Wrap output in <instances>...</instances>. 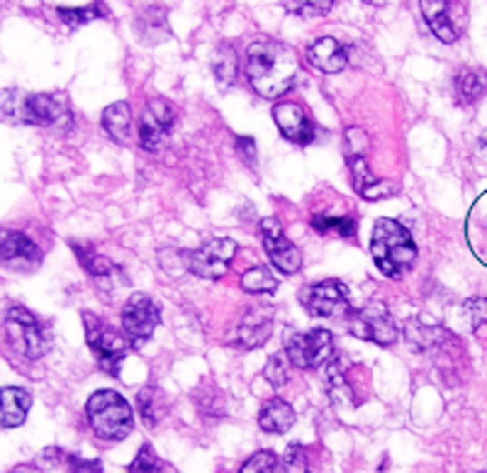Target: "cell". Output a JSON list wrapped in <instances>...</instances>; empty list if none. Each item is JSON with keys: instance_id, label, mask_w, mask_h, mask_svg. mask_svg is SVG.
Wrapping results in <instances>:
<instances>
[{"instance_id": "cell-28", "label": "cell", "mask_w": 487, "mask_h": 473, "mask_svg": "<svg viewBox=\"0 0 487 473\" xmlns=\"http://www.w3.org/2000/svg\"><path fill=\"white\" fill-rule=\"evenodd\" d=\"M74 249H76L81 264H84V267L88 268L93 276H95V281H98V278H103V276L113 274V264H110L105 257H98V254L88 252V249H78L76 245H74Z\"/></svg>"}, {"instance_id": "cell-24", "label": "cell", "mask_w": 487, "mask_h": 473, "mask_svg": "<svg viewBox=\"0 0 487 473\" xmlns=\"http://www.w3.org/2000/svg\"><path fill=\"white\" fill-rule=\"evenodd\" d=\"M242 288L246 293H253V296H261V293H273L278 288V281L273 278V274L263 267L249 268L246 274L242 276Z\"/></svg>"}, {"instance_id": "cell-26", "label": "cell", "mask_w": 487, "mask_h": 473, "mask_svg": "<svg viewBox=\"0 0 487 473\" xmlns=\"http://www.w3.org/2000/svg\"><path fill=\"white\" fill-rule=\"evenodd\" d=\"M313 227L322 235H327V232H339L342 236H353L356 235V222L351 220V217H327V215H314Z\"/></svg>"}, {"instance_id": "cell-9", "label": "cell", "mask_w": 487, "mask_h": 473, "mask_svg": "<svg viewBox=\"0 0 487 473\" xmlns=\"http://www.w3.org/2000/svg\"><path fill=\"white\" fill-rule=\"evenodd\" d=\"M236 242L229 236H217L191 254V271L200 278L214 281L229 271V264L234 259Z\"/></svg>"}, {"instance_id": "cell-5", "label": "cell", "mask_w": 487, "mask_h": 473, "mask_svg": "<svg viewBox=\"0 0 487 473\" xmlns=\"http://www.w3.org/2000/svg\"><path fill=\"white\" fill-rule=\"evenodd\" d=\"M334 351V337L327 329H313V332H295L285 337V354L293 367L317 368L324 361L332 359Z\"/></svg>"}, {"instance_id": "cell-13", "label": "cell", "mask_w": 487, "mask_h": 473, "mask_svg": "<svg viewBox=\"0 0 487 473\" xmlns=\"http://www.w3.org/2000/svg\"><path fill=\"white\" fill-rule=\"evenodd\" d=\"M69 117L66 103H61L59 96H49V93H32L25 96L23 103H17V120L30 125H56Z\"/></svg>"}, {"instance_id": "cell-11", "label": "cell", "mask_w": 487, "mask_h": 473, "mask_svg": "<svg viewBox=\"0 0 487 473\" xmlns=\"http://www.w3.org/2000/svg\"><path fill=\"white\" fill-rule=\"evenodd\" d=\"M174 107L166 100H149L139 120V145L146 152H156L161 142L166 139L168 130L174 127Z\"/></svg>"}, {"instance_id": "cell-18", "label": "cell", "mask_w": 487, "mask_h": 473, "mask_svg": "<svg viewBox=\"0 0 487 473\" xmlns=\"http://www.w3.org/2000/svg\"><path fill=\"white\" fill-rule=\"evenodd\" d=\"M419 5H422V13H424L426 23H429V27H432V32H434L436 37L442 39V42H446V45L456 42L458 30L456 25H453V20H451L449 13L451 3H446V0H424V3H419Z\"/></svg>"}, {"instance_id": "cell-34", "label": "cell", "mask_w": 487, "mask_h": 473, "mask_svg": "<svg viewBox=\"0 0 487 473\" xmlns=\"http://www.w3.org/2000/svg\"><path fill=\"white\" fill-rule=\"evenodd\" d=\"M103 10L98 8V5H88V8H59V17L64 20L66 25H84L88 23V20H93V17H98Z\"/></svg>"}, {"instance_id": "cell-27", "label": "cell", "mask_w": 487, "mask_h": 473, "mask_svg": "<svg viewBox=\"0 0 487 473\" xmlns=\"http://www.w3.org/2000/svg\"><path fill=\"white\" fill-rule=\"evenodd\" d=\"M263 376H266V381L271 383L273 388H281V386H285L290 378L288 354H273V357L268 359Z\"/></svg>"}, {"instance_id": "cell-4", "label": "cell", "mask_w": 487, "mask_h": 473, "mask_svg": "<svg viewBox=\"0 0 487 473\" xmlns=\"http://www.w3.org/2000/svg\"><path fill=\"white\" fill-rule=\"evenodd\" d=\"M349 329L351 335L363 342H375L381 347L397 342V325L383 303H371V306L353 310L349 315Z\"/></svg>"}, {"instance_id": "cell-23", "label": "cell", "mask_w": 487, "mask_h": 473, "mask_svg": "<svg viewBox=\"0 0 487 473\" xmlns=\"http://www.w3.org/2000/svg\"><path fill=\"white\" fill-rule=\"evenodd\" d=\"M164 412H166V400L161 396V390L144 388L139 393V415H142L144 425H149V428L159 425Z\"/></svg>"}, {"instance_id": "cell-14", "label": "cell", "mask_w": 487, "mask_h": 473, "mask_svg": "<svg viewBox=\"0 0 487 473\" xmlns=\"http://www.w3.org/2000/svg\"><path fill=\"white\" fill-rule=\"evenodd\" d=\"M273 117L283 137L295 142V145H310L314 139V125L297 103H275Z\"/></svg>"}, {"instance_id": "cell-2", "label": "cell", "mask_w": 487, "mask_h": 473, "mask_svg": "<svg viewBox=\"0 0 487 473\" xmlns=\"http://www.w3.org/2000/svg\"><path fill=\"white\" fill-rule=\"evenodd\" d=\"M371 254H373L375 267L381 268L383 274L390 278L403 276L404 271H410L417 261V245L407 229L395 220L375 222L373 239H371Z\"/></svg>"}, {"instance_id": "cell-7", "label": "cell", "mask_w": 487, "mask_h": 473, "mask_svg": "<svg viewBox=\"0 0 487 473\" xmlns=\"http://www.w3.org/2000/svg\"><path fill=\"white\" fill-rule=\"evenodd\" d=\"M84 317H85V332H88V344H91V349L95 351V357H98L100 368L107 371V374L117 376L130 342H127L124 337L117 335L114 329L103 325L95 315L85 313Z\"/></svg>"}, {"instance_id": "cell-3", "label": "cell", "mask_w": 487, "mask_h": 473, "mask_svg": "<svg viewBox=\"0 0 487 473\" xmlns=\"http://www.w3.org/2000/svg\"><path fill=\"white\" fill-rule=\"evenodd\" d=\"M88 422L93 432L107 442H122L134 428L130 403L114 390H98L88 400Z\"/></svg>"}, {"instance_id": "cell-15", "label": "cell", "mask_w": 487, "mask_h": 473, "mask_svg": "<svg viewBox=\"0 0 487 473\" xmlns=\"http://www.w3.org/2000/svg\"><path fill=\"white\" fill-rule=\"evenodd\" d=\"M0 254H3V261H5L8 267L15 268H32L42 261L39 247L32 242L30 236L20 235V232H10V235L3 239Z\"/></svg>"}, {"instance_id": "cell-25", "label": "cell", "mask_w": 487, "mask_h": 473, "mask_svg": "<svg viewBox=\"0 0 487 473\" xmlns=\"http://www.w3.org/2000/svg\"><path fill=\"white\" fill-rule=\"evenodd\" d=\"M214 76L220 78L222 86H229L236 78V52L232 46H220L213 59Z\"/></svg>"}, {"instance_id": "cell-1", "label": "cell", "mask_w": 487, "mask_h": 473, "mask_svg": "<svg viewBox=\"0 0 487 473\" xmlns=\"http://www.w3.org/2000/svg\"><path fill=\"white\" fill-rule=\"evenodd\" d=\"M297 54L278 39H253L246 49V76L263 98H281L295 86Z\"/></svg>"}, {"instance_id": "cell-29", "label": "cell", "mask_w": 487, "mask_h": 473, "mask_svg": "<svg viewBox=\"0 0 487 473\" xmlns=\"http://www.w3.org/2000/svg\"><path fill=\"white\" fill-rule=\"evenodd\" d=\"M349 166H351V176H353V188H356L358 193H363L368 186L378 181V178L371 174V166L365 164V156H351Z\"/></svg>"}, {"instance_id": "cell-33", "label": "cell", "mask_w": 487, "mask_h": 473, "mask_svg": "<svg viewBox=\"0 0 487 473\" xmlns=\"http://www.w3.org/2000/svg\"><path fill=\"white\" fill-rule=\"evenodd\" d=\"M465 315H468V325L471 329H480L487 325V300L485 298H471L463 306Z\"/></svg>"}, {"instance_id": "cell-22", "label": "cell", "mask_w": 487, "mask_h": 473, "mask_svg": "<svg viewBox=\"0 0 487 473\" xmlns=\"http://www.w3.org/2000/svg\"><path fill=\"white\" fill-rule=\"evenodd\" d=\"M487 91V71L482 69H463L456 76V96L463 106H471L480 100Z\"/></svg>"}, {"instance_id": "cell-16", "label": "cell", "mask_w": 487, "mask_h": 473, "mask_svg": "<svg viewBox=\"0 0 487 473\" xmlns=\"http://www.w3.org/2000/svg\"><path fill=\"white\" fill-rule=\"evenodd\" d=\"M307 59L313 64L314 69L322 71V74H339V71L346 66V49H343L336 39L322 37L317 39L310 52H307Z\"/></svg>"}, {"instance_id": "cell-30", "label": "cell", "mask_w": 487, "mask_h": 473, "mask_svg": "<svg viewBox=\"0 0 487 473\" xmlns=\"http://www.w3.org/2000/svg\"><path fill=\"white\" fill-rule=\"evenodd\" d=\"M239 473H278V458L273 451H259L242 466Z\"/></svg>"}, {"instance_id": "cell-36", "label": "cell", "mask_w": 487, "mask_h": 473, "mask_svg": "<svg viewBox=\"0 0 487 473\" xmlns=\"http://www.w3.org/2000/svg\"><path fill=\"white\" fill-rule=\"evenodd\" d=\"M290 10H295V13H304V15H314V13H327L334 3H285Z\"/></svg>"}, {"instance_id": "cell-10", "label": "cell", "mask_w": 487, "mask_h": 473, "mask_svg": "<svg viewBox=\"0 0 487 473\" xmlns=\"http://www.w3.org/2000/svg\"><path fill=\"white\" fill-rule=\"evenodd\" d=\"M261 235H263V247H266L268 257L273 261V267L283 274H295L303 267V257L293 242H288V236L283 235L281 222L275 217H266L261 222Z\"/></svg>"}, {"instance_id": "cell-37", "label": "cell", "mask_w": 487, "mask_h": 473, "mask_svg": "<svg viewBox=\"0 0 487 473\" xmlns=\"http://www.w3.org/2000/svg\"><path fill=\"white\" fill-rule=\"evenodd\" d=\"M71 473H103L100 468V461H88V458L81 457H69Z\"/></svg>"}, {"instance_id": "cell-12", "label": "cell", "mask_w": 487, "mask_h": 473, "mask_svg": "<svg viewBox=\"0 0 487 473\" xmlns=\"http://www.w3.org/2000/svg\"><path fill=\"white\" fill-rule=\"evenodd\" d=\"M346 303H349V288L334 278L303 290V306L307 307V313L317 315V317H332V315L342 313Z\"/></svg>"}, {"instance_id": "cell-17", "label": "cell", "mask_w": 487, "mask_h": 473, "mask_svg": "<svg viewBox=\"0 0 487 473\" xmlns=\"http://www.w3.org/2000/svg\"><path fill=\"white\" fill-rule=\"evenodd\" d=\"M30 405L32 398L27 390L13 388V386H10V388H3V393H0V422H3V428H20V425L27 420Z\"/></svg>"}, {"instance_id": "cell-32", "label": "cell", "mask_w": 487, "mask_h": 473, "mask_svg": "<svg viewBox=\"0 0 487 473\" xmlns=\"http://www.w3.org/2000/svg\"><path fill=\"white\" fill-rule=\"evenodd\" d=\"M283 466L288 473H310V464H307V454L300 444H290L285 454H283Z\"/></svg>"}, {"instance_id": "cell-19", "label": "cell", "mask_w": 487, "mask_h": 473, "mask_svg": "<svg viewBox=\"0 0 487 473\" xmlns=\"http://www.w3.org/2000/svg\"><path fill=\"white\" fill-rule=\"evenodd\" d=\"M259 425L261 429L266 432H273V435H285L293 425H295V410L293 405H288L281 398H273L268 400L259 412Z\"/></svg>"}, {"instance_id": "cell-31", "label": "cell", "mask_w": 487, "mask_h": 473, "mask_svg": "<svg viewBox=\"0 0 487 473\" xmlns=\"http://www.w3.org/2000/svg\"><path fill=\"white\" fill-rule=\"evenodd\" d=\"M130 473H164V466H161V461L156 458V454H154L149 444H144L139 449L137 458L130 466Z\"/></svg>"}, {"instance_id": "cell-8", "label": "cell", "mask_w": 487, "mask_h": 473, "mask_svg": "<svg viewBox=\"0 0 487 473\" xmlns=\"http://www.w3.org/2000/svg\"><path fill=\"white\" fill-rule=\"evenodd\" d=\"M159 306L149 296L144 293L130 296V300L122 307V329L132 347H142L154 335V329L159 325Z\"/></svg>"}, {"instance_id": "cell-21", "label": "cell", "mask_w": 487, "mask_h": 473, "mask_svg": "<svg viewBox=\"0 0 487 473\" xmlns=\"http://www.w3.org/2000/svg\"><path fill=\"white\" fill-rule=\"evenodd\" d=\"M103 127L113 139L117 142H130L132 135V113L130 106L120 100V103H113V106L105 107L103 113Z\"/></svg>"}, {"instance_id": "cell-6", "label": "cell", "mask_w": 487, "mask_h": 473, "mask_svg": "<svg viewBox=\"0 0 487 473\" xmlns=\"http://www.w3.org/2000/svg\"><path fill=\"white\" fill-rule=\"evenodd\" d=\"M5 329H8L10 344L27 359H39L49 347V337L39 325V320L25 307H10L5 317Z\"/></svg>"}, {"instance_id": "cell-38", "label": "cell", "mask_w": 487, "mask_h": 473, "mask_svg": "<svg viewBox=\"0 0 487 473\" xmlns=\"http://www.w3.org/2000/svg\"><path fill=\"white\" fill-rule=\"evenodd\" d=\"M236 149H239V154H242V159L252 166V164H256V145H253V139L249 137H239L236 139Z\"/></svg>"}, {"instance_id": "cell-20", "label": "cell", "mask_w": 487, "mask_h": 473, "mask_svg": "<svg viewBox=\"0 0 487 473\" xmlns=\"http://www.w3.org/2000/svg\"><path fill=\"white\" fill-rule=\"evenodd\" d=\"M271 327H273V317L271 310H253L246 313V317L239 325V342L246 347H261L268 342L271 337Z\"/></svg>"}, {"instance_id": "cell-35", "label": "cell", "mask_w": 487, "mask_h": 473, "mask_svg": "<svg viewBox=\"0 0 487 473\" xmlns=\"http://www.w3.org/2000/svg\"><path fill=\"white\" fill-rule=\"evenodd\" d=\"M395 191H397V186H393V184H388V181H381V178H378V181L368 186V188H365V191L361 193V196H363V198H368V200H381V198H385V196H390V193H395Z\"/></svg>"}]
</instances>
